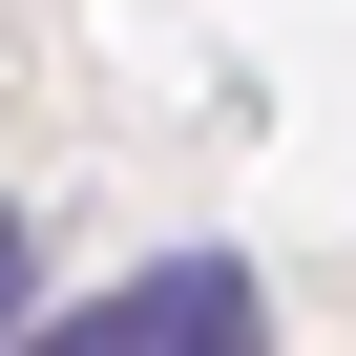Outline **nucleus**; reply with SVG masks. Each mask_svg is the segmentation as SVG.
Returning a JSON list of instances; mask_svg holds the SVG:
<instances>
[{"instance_id": "1", "label": "nucleus", "mask_w": 356, "mask_h": 356, "mask_svg": "<svg viewBox=\"0 0 356 356\" xmlns=\"http://www.w3.org/2000/svg\"><path fill=\"white\" fill-rule=\"evenodd\" d=\"M22 335H42V231L0 210V356H22Z\"/></svg>"}]
</instances>
